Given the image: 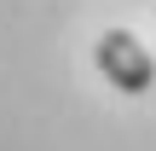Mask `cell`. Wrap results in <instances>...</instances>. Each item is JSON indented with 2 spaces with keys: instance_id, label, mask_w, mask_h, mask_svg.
Masks as SVG:
<instances>
[{
  "instance_id": "6da1fadb",
  "label": "cell",
  "mask_w": 156,
  "mask_h": 151,
  "mask_svg": "<svg viewBox=\"0 0 156 151\" xmlns=\"http://www.w3.org/2000/svg\"><path fill=\"white\" fill-rule=\"evenodd\" d=\"M98 70H104V81L110 87H122V93H145L156 81V64L151 52L127 35V29H110V35H98Z\"/></svg>"
}]
</instances>
